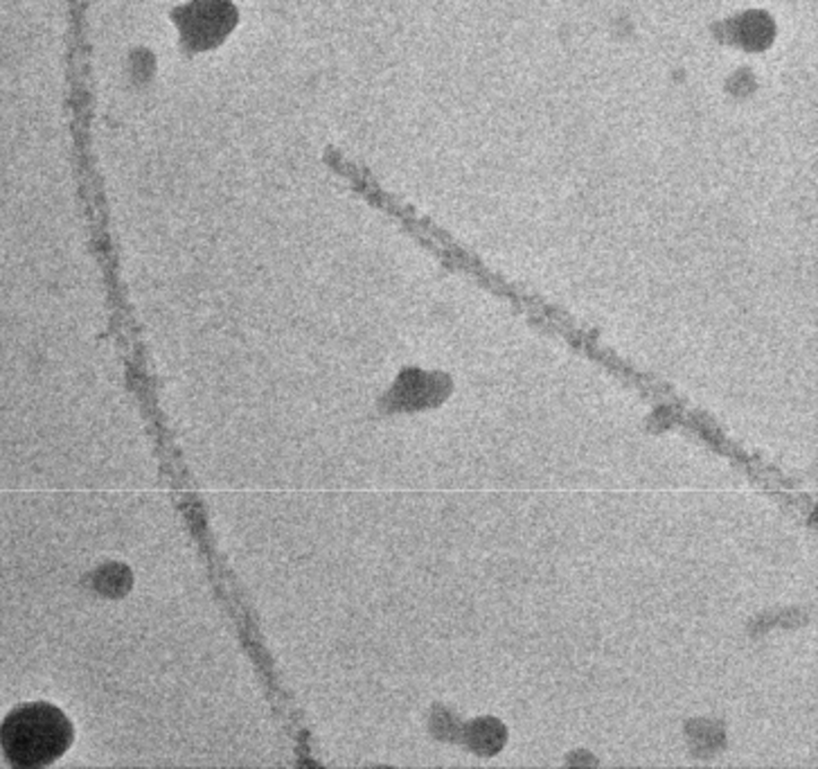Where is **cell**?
I'll return each instance as SVG.
<instances>
[{
    "mask_svg": "<svg viewBox=\"0 0 818 769\" xmlns=\"http://www.w3.org/2000/svg\"><path fill=\"white\" fill-rule=\"evenodd\" d=\"M73 742V724L57 706L32 702L12 711L0 727V747L14 767L55 763Z\"/></svg>",
    "mask_w": 818,
    "mask_h": 769,
    "instance_id": "1",
    "label": "cell"
},
{
    "mask_svg": "<svg viewBox=\"0 0 818 769\" xmlns=\"http://www.w3.org/2000/svg\"><path fill=\"white\" fill-rule=\"evenodd\" d=\"M469 731V742L476 754H496L505 742V729L496 720H478Z\"/></svg>",
    "mask_w": 818,
    "mask_h": 769,
    "instance_id": "2",
    "label": "cell"
}]
</instances>
